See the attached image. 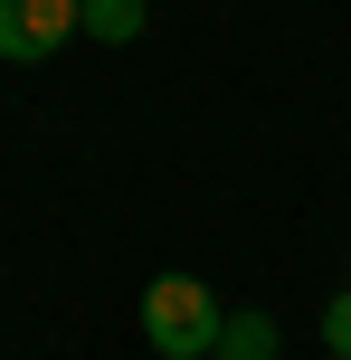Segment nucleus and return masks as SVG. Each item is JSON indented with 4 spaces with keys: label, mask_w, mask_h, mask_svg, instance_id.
Masks as SVG:
<instances>
[{
    "label": "nucleus",
    "mask_w": 351,
    "mask_h": 360,
    "mask_svg": "<svg viewBox=\"0 0 351 360\" xmlns=\"http://www.w3.org/2000/svg\"><path fill=\"white\" fill-rule=\"evenodd\" d=\"M143 342L162 360H219L228 313H219V294H209L200 275H152L143 285Z\"/></svg>",
    "instance_id": "obj_1"
},
{
    "label": "nucleus",
    "mask_w": 351,
    "mask_h": 360,
    "mask_svg": "<svg viewBox=\"0 0 351 360\" xmlns=\"http://www.w3.org/2000/svg\"><path fill=\"white\" fill-rule=\"evenodd\" d=\"M67 38H86V0H0V57L10 67H38Z\"/></svg>",
    "instance_id": "obj_2"
},
{
    "label": "nucleus",
    "mask_w": 351,
    "mask_h": 360,
    "mask_svg": "<svg viewBox=\"0 0 351 360\" xmlns=\"http://www.w3.org/2000/svg\"><path fill=\"white\" fill-rule=\"evenodd\" d=\"M143 29H152L143 0H86V38H95V48H133Z\"/></svg>",
    "instance_id": "obj_3"
},
{
    "label": "nucleus",
    "mask_w": 351,
    "mask_h": 360,
    "mask_svg": "<svg viewBox=\"0 0 351 360\" xmlns=\"http://www.w3.org/2000/svg\"><path fill=\"white\" fill-rule=\"evenodd\" d=\"M276 313H228V342H219V360H276Z\"/></svg>",
    "instance_id": "obj_4"
},
{
    "label": "nucleus",
    "mask_w": 351,
    "mask_h": 360,
    "mask_svg": "<svg viewBox=\"0 0 351 360\" xmlns=\"http://www.w3.org/2000/svg\"><path fill=\"white\" fill-rule=\"evenodd\" d=\"M323 351H333V360H351V285L323 304Z\"/></svg>",
    "instance_id": "obj_5"
}]
</instances>
